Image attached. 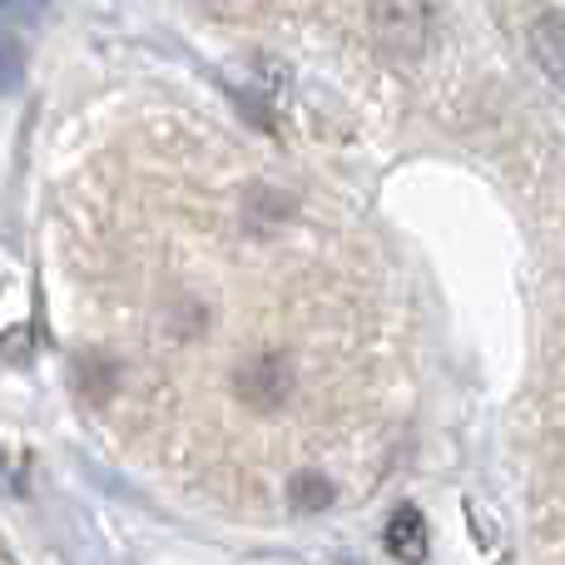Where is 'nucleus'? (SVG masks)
<instances>
[{"label": "nucleus", "mask_w": 565, "mask_h": 565, "mask_svg": "<svg viewBox=\"0 0 565 565\" xmlns=\"http://www.w3.org/2000/svg\"><path fill=\"white\" fill-rule=\"evenodd\" d=\"M0 10H10L15 20H35L45 15V0H0Z\"/></svg>", "instance_id": "4"}, {"label": "nucleus", "mask_w": 565, "mask_h": 565, "mask_svg": "<svg viewBox=\"0 0 565 565\" xmlns=\"http://www.w3.org/2000/svg\"><path fill=\"white\" fill-rule=\"evenodd\" d=\"M15 85H20V50H15V40L0 30V95Z\"/></svg>", "instance_id": "2"}, {"label": "nucleus", "mask_w": 565, "mask_h": 565, "mask_svg": "<svg viewBox=\"0 0 565 565\" xmlns=\"http://www.w3.org/2000/svg\"><path fill=\"white\" fill-rule=\"evenodd\" d=\"M0 487H10V477H6V467H0Z\"/></svg>", "instance_id": "5"}, {"label": "nucleus", "mask_w": 565, "mask_h": 565, "mask_svg": "<svg viewBox=\"0 0 565 565\" xmlns=\"http://www.w3.org/2000/svg\"><path fill=\"white\" fill-rule=\"evenodd\" d=\"M387 551L397 561H407V565L427 556V521H422L412 507H402L397 516L387 521Z\"/></svg>", "instance_id": "1"}, {"label": "nucleus", "mask_w": 565, "mask_h": 565, "mask_svg": "<svg viewBox=\"0 0 565 565\" xmlns=\"http://www.w3.org/2000/svg\"><path fill=\"white\" fill-rule=\"evenodd\" d=\"M541 50H546V60H541V65H546L551 75H561V20L556 15L541 20Z\"/></svg>", "instance_id": "3"}]
</instances>
